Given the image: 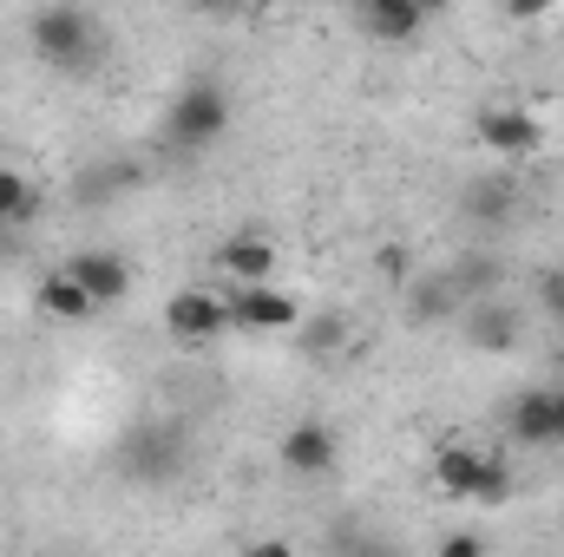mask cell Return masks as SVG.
<instances>
[{
  "mask_svg": "<svg viewBox=\"0 0 564 557\" xmlns=\"http://www.w3.org/2000/svg\"><path fill=\"white\" fill-rule=\"evenodd\" d=\"M421 13H446V0H421Z\"/></svg>",
  "mask_w": 564,
  "mask_h": 557,
  "instance_id": "24",
  "label": "cell"
},
{
  "mask_svg": "<svg viewBox=\"0 0 564 557\" xmlns=\"http://www.w3.org/2000/svg\"><path fill=\"white\" fill-rule=\"evenodd\" d=\"M164 328H171L177 341H217V335L230 328V302L210 295V288H184V295L164 302Z\"/></svg>",
  "mask_w": 564,
  "mask_h": 557,
  "instance_id": "5",
  "label": "cell"
},
{
  "mask_svg": "<svg viewBox=\"0 0 564 557\" xmlns=\"http://www.w3.org/2000/svg\"><path fill=\"white\" fill-rule=\"evenodd\" d=\"M139 177H144L139 164H106V171H93V177H86V197H112V190H132Z\"/></svg>",
  "mask_w": 564,
  "mask_h": 557,
  "instance_id": "17",
  "label": "cell"
},
{
  "mask_svg": "<svg viewBox=\"0 0 564 557\" xmlns=\"http://www.w3.org/2000/svg\"><path fill=\"white\" fill-rule=\"evenodd\" d=\"M341 335H348V328H341L335 315H328V321H315V328H308V354H328V348H341Z\"/></svg>",
  "mask_w": 564,
  "mask_h": 557,
  "instance_id": "19",
  "label": "cell"
},
{
  "mask_svg": "<svg viewBox=\"0 0 564 557\" xmlns=\"http://www.w3.org/2000/svg\"><path fill=\"white\" fill-rule=\"evenodd\" d=\"M512 499V466L499 452H479V479H473V505H506Z\"/></svg>",
  "mask_w": 564,
  "mask_h": 557,
  "instance_id": "16",
  "label": "cell"
},
{
  "mask_svg": "<svg viewBox=\"0 0 564 557\" xmlns=\"http://www.w3.org/2000/svg\"><path fill=\"white\" fill-rule=\"evenodd\" d=\"M552 7H558V0H506V13H512V20H545Z\"/></svg>",
  "mask_w": 564,
  "mask_h": 557,
  "instance_id": "23",
  "label": "cell"
},
{
  "mask_svg": "<svg viewBox=\"0 0 564 557\" xmlns=\"http://www.w3.org/2000/svg\"><path fill=\"white\" fill-rule=\"evenodd\" d=\"M466 210H473L479 223H486V217H506V210H512V190H506V184H479V197H473Z\"/></svg>",
  "mask_w": 564,
  "mask_h": 557,
  "instance_id": "18",
  "label": "cell"
},
{
  "mask_svg": "<svg viewBox=\"0 0 564 557\" xmlns=\"http://www.w3.org/2000/svg\"><path fill=\"white\" fill-rule=\"evenodd\" d=\"M433 479H440V492H446V499H473V479H479V446H440Z\"/></svg>",
  "mask_w": 564,
  "mask_h": 557,
  "instance_id": "12",
  "label": "cell"
},
{
  "mask_svg": "<svg viewBox=\"0 0 564 557\" xmlns=\"http://www.w3.org/2000/svg\"><path fill=\"white\" fill-rule=\"evenodd\" d=\"M539 295H545V308L564 321V270H552V276H539Z\"/></svg>",
  "mask_w": 564,
  "mask_h": 557,
  "instance_id": "22",
  "label": "cell"
},
{
  "mask_svg": "<svg viewBox=\"0 0 564 557\" xmlns=\"http://www.w3.org/2000/svg\"><path fill=\"white\" fill-rule=\"evenodd\" d=\"M473 341L492 348V354H512V348H519V315H512V308H479V315H473Z\"/></svg>",
  "mask_w": 564,
  "mask_h": 557,
  "instance_id": "15",
  "label": "cell"
},
{
  "mask_svg": "<svg viewBox=\"0 0 564 557\" xmlns=\"http://www.w3.org/2000/svg\"><path fill=\"white\" fill-rule=\"evenodd\" d=\"M558 368H564V354H558Z\"/></svg>",
  "mask_w": 564,
  "mask_h": 557,
  "instance_id": "26",
  "label": "cell"
},
{
  "mask_svg": "<svg viewBox=\"0 0 564 557\" xmlns=\"http://www.w3.org/2000/svg\"><path fill=\"white\" fill-rule=\"evenodd\" d=\"M282 466L289 472H302V479H322V472H335V426H322V419H295L289 433H282Z\"/></svg>",
  "mask_w": 564,
  "mask_h": 557,
  "instance_id": "7",
  "label": "cell"
},
{
  "mask_svg": "<svg viewBox=\"0 0 564 557\" xmlns=\"http://www.w3.org/2000/svg\"><path fill=\"white\" fill-rule=\"evenodd\" d=\"M217 270L230 282H270L276 276V243L270 237H230L217 250Z\"/></svg>",
  "mask_w": 564,
  "mask_h": 557,
  "instance_id": "10",
  "label": "cell"
},
{
  "mask_svg": "<svg viewBox=\"0 0 564 557\" xmlns=\"http://www.w3.org/2000/svg\"><path fill=\"white\" fill-rule=\"evenodd\" d=\"M119 466H126L132 479H144V485L177 479V472H184V433H177V426H132Z\"/></svg>",
  "mask_w": 564,
  "mask_h": 557,
  "instance_id": "4",
  "label": "cell"
},
{
  "mask_svg": "<svg viewBox=\"0 0 564 557\" xmlns=\"http://www.w3.org/2000/svg\"><path fill=\"white\" fill-rule=\"evenodd\" d=\"M40 217V190H33V177H20V171H7L0 164V223H33Z\"/></svg>",
  "mask_w": 564,
  "mask_h": 557,
  "instance_id": "14",
  "label": "cell"
},
{
  "mask_svg": "<svg viewBox=\"0 0 564 557\" xmlns=\"http://www.w3.org/2000/svg\"><path fill=\"white\" fill-rule=\"evenodd\" d=\"M7 230H13V223H0V256H7Z\"/></svg>",
  "mask_w": 564,
  "mask_h": 557,
  "instance_id": "25",
  "label": "cell"
},
{
  "mask_svg": "<svg viewBox=\"0 0 564 557\" xmlns=\"http://www.w3.org/2000/svg\"><path fill=\"white\" fill-rule=\"evenodd\" d=\"M421 0H368V26L381 33V40H414L421 33Z\"/></svg>",
  "mask_w": 564,
  "mask_h": 557,
  "instance_id": "13",
  "label": "cell"
},
{
  "mask_svg": "<svg viewBox=\"0 0 564 557\" xmlns=\"http://www.w3.org/2000/svg\"><path fill=\"white\" fill-rule=\"evenodd\" d=\"M479 551H486L479 532H453V538H440V557H479Z\"/></svg>",
  "mask_w": 564,
  "mask_h": 557,
  "instance_id": "21",
  "label": "cell"
},
{
  "mask_svg": "<svg viewBox=\"0 0 564 557\" xmlns=\"http://www.w3.org/2000/svg\"><path fill=\"white\" fill-rule=\"evenodd\" d=\"M66 276L79 282L99 308H112V302L132 295V263H126V256H106V250H79V256H66Z\"/></svg>",
  "mask_w": 564,
  "mask_h": 557,
  "instance_id": "8",
  "label": "cell"
},
{
  "mask_svg": "<svg viewBox=\"0 0 564 557\" xmlns=\"http://www.w3.org/2000/svg\"><path fill=\"white\" fill-rule=\"evenodd\" d=\"M33 302H40V315H53V321H86V315H99V302L66 276V270H53V276L33 282Z\"/></svg>",
  "mask_w": 564,
  "mask_h": 557,
  "instance_id": "11",
  "label": "cell"
},
{
  "mask_svg": "<svg viewBox=\"0 0 564 557\" xmlns=\"http://www.w3.org/2000/svg\"><path fill=\"white\" fill-rule=\"evenodd\" d=\"M26 46L59 73H86L99 59V20L86 7H73V0H53V7H40L26 20Z\"/></svg>",
  "mask_w": 564,
  "mask_h": 557,
  "instance_id": "1",
  "label": "cell"
},
{
  "mask_svg": "<svg viewBox=\"0 0 564 557\" xmlns=\"http://www.w3.org/2000/svg\"><path fill=\"white\" fill-rule=\"evenodd\" d=\"M506 426H512L519 446H558V394H552V387H525V394L512 401Z\"/></svg>",
  "mask_w": 564,
  "mask_h": 557,
  "instance_id": "9",
  "label": "cell"
},
{
  "mask_svg": "<svg viewBox=\"0 0 564 557\" xmlns=\"http://www.w3.org/2000/svg\"><path fill=\"white\" fill-rule=\"evenodd\" d=\"M375 270H381L388 282H408V250H401V243H388V250H375Z\"/></svg>",
  "mask_w": 564,
  "mask_h": 557,
  "instance_id": "20",
  "label": "cell"
},
{
  "mask_svg": "<svg viewBox=\"0 0 564 557\" xmlns=\"http://www.w3.org/2000/svg\"><path fill=\"white\" fill-rule=\"evenodd\" d=\"M224 302H230V328H250V335H289L302 321V302L270 282H237Z\"/></svg>",
  "mask_w": 564,
  "mask_h": 557,
  "instance_id": "3",
  "label": "cell"
},
{
  "mask_svg": "<svg viewBox=\"0 0 564 557\" xmlns=\"http://www.w3.org/2000/svg\"><path fill=\"white\" fill-rule=\"evenodd\" d=\"M479 144L499 151V157H532L545 144V125L532 112H519V106H486L479 112Z\"/></svg>",
  "mask_w": 564,
  "mask_h": 557,
  "instance_id": "6",
  "label": "cell"
},
{
  "mask_svg": "<svg viewBox=\"0 0 564 557\" xmlns=\"http://www.w3.org/2000/svg\"><path fill=\"white\" fill-rule=\"evenodd\" d=\"M230 132V92L217 79H191L177 99H171V119H164V139L177 151H210V144Z\"/></svg>",
  "mask_w": 564,
  "mask_h": 557,
  "instance_id": "2",
  "label": "cell"
}]
</instances>
